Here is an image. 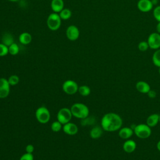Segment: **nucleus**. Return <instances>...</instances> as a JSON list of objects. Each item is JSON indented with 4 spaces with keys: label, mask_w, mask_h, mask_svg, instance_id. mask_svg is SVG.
<instances>
[{
    "label": "nucleus",
    "mask_w": 160,
    "mask_h": 160,
    "mask_svg": "<svg viewBox=\"0 0 160 160\" xmlns=\"http://www.w3.org/2000/svg\"><path fill=\"white\" fill-rule=\"evenodd\" d=\"M147 42L149 48L152 49H158L160 48V34L157 32L151 33L148 38Z\"/></svg>",
    "instance_id": "6e6552de"
},
{
    "label": "nucleus",
    "mask_w": 160,
    "mask_h": 160,
    "mask_svg": "<svg viewBox=\"0 0 160 160\" xmlns=\"http://www.w3.org/2000/svg\"><path fill=\"white\" fill-rule=\"evenodd\" d=\"M19 160H34V156L32 153L26 152L21 156Z\"/></svg>",
    "instance_id": "7c9ffc66"
},
{
    "label": "nucleus",
    "mask_w": 160,
    "mask_h": 160,
    "mask_svg": "<svg viewBox=\"0 0 160 160\" xmlns=\"http://www.w3.org/2000/svg\"><path fill=\"white\" fill-rule=\"evenodd\" d=\"M8 82L10 86H15L17 85L19 82V78L15 74L11 75L8 78Z\"/></svg>",
    "instance_id": "bb28decb"
},
{
    "label": "nucleus",
    "mask_w": 160,
    "mask_h": 160,
    "mask_svg": "<svg viewBox=\"0 0 160 160\" xmlns=\"http://www.w3.org/2000/svg\"><path fill=\"white\" fill-rule=\"evenodd\" d=\"M136 89L137 91L142 94H147L151 89L150 85L146 81H139L136 84Z\"/></svg>",
    "instance_id": "2eb2a0df"
},
{
    "label": "nucleus",
    "mask_w": 160,
    "mask_h": 160,
    "mask_svg": "<svg viewBox=\"0 0 160 160\" xmlns=\"http://www.w3.org/2000/svg\"><path fill=\"white\" fill-rule=\"evenodd\" d=\"M95 122V119L93 117H89V116L86 118L81 119V124L82 126H87V125H92Z\"/></svg>",
    "instance_id": "a878e982"
},
{
    "label": "nucleus",
    "mask_w": 160,
    "mask_h": 160,
    "mask_svg": "<svg viewBox=\"0 0 160 160\" xmlns=\"http://www.w3.org/2000/svg\"><path fill=\"white\" fill-rule=\"evenodd\" d=\"M35 117L39 122L41 124H46L50 120L51 114L47 108L41 106L36 110Z\"/></svg>",
    "instance_id": "39448f33"
},
{
    "label": "nucleus",
    "mask_w": 160,
    "mask_h": 160,
    "mask_svg": "<svg viewBox=\"0 0 160 160\" xmlns=\"http://www.w3.org/2000/svg\"><path fill=\"white\" fill-rule=\"evenodd\" d=\"M159 123H160V114H159Z\"/></svg>",
    "instance_id": "4c0bfd02"
},
{
    "label": "nucleus",
    "mask_w": 160,
    "mask_h": 160,
    "mask_svg": "<svg viewBox=\"0 0 160 160\" xmlns=\"http://www.w3.org/2000/svg\"><path fill=\"white\" fill-rule=\"evenodd\" d=\"M153 16L158 22H160V5L157 6L153 9Z\"/></svg>",
    "instance_id": "c756f323"
},
{
    "label": "nucleus",
    "mask_w": 160,
    "mask_h": 160,
    "mask_svg": "<svg viewBox=\"0 0 160 160\" xmlns=\"http://www.w3.org/2000/svg\"><path fill=\"white\" fill-rule=\"evenodd\" d=\"M80 32L78 28L75 25L69 26L66 31V35L68 39L71 41H76L79 37Z\"/></svg>",
    "instance_id": "9d476101"
},
{
    "label": "nucleus",
    "mask_w": 160,
    "mask_h": 160,
    "mask_svg": "<svg viewBox=\"0 0 160 160\" xmlns=\"http://www.w3.org/2000/svg\"><path fill=\"white\" fill-rule=\"evenodd\" d=\"M156 148L158 149V150L160 152V140L158 141L157 142V144H156Z\"/></svg>",
    "instance_id": "f704fd0d"
},
{
    "label": "nucleus",
    "mask_w": 160,
    "mask_h": 160,
    "mask_svg": "<svg viewBox=\"0 0 160 160\" xmlns=\"http://www.w3.org/2000/svg\"><path fill=\"white\" fill-rule=\"evenodd\" d=\"M122 119L117 113L110 112L105 114L101 118V126L107 132L119 131L122 126Z\"/></svg>",
    "instance_id": "f257e3e1"
},
{
    "label": "nucleus",
    "mask_w": 160,
    "mask_h": 160,
    "mask_svg": "<svg viewBox=\"0 0 160 160\" xmlns=\"http://www.w3.org/2000/svg\"><path fill=\"white\" fill-rule=\"evenodd\" d=\"M32 36L30 33L27 32H24L21 33L19 36V42L24 45L29 44L32 41Z\"/></svg>",
    "instance_id": "6ab92c4d"
},
{
    "label": "nucleus",
    "mask_w": 160,
    "mask_h": 160,
    "mask_svg": "<svg viewBox=\"0 0 160 160\" xmlns=\"http://www.w3.org/2000/svg\"><path fill=\"white\" fill-rule=\"evenodd\" d=\"M137 147L136 142L131 139H127L124 141V142L122 144V149L123 151L128 154L133 152Z\"/></svg>",
    "instance_id": "4468645a"
},
{
    "label": "nucleus",
    "mask_w": 160,
    "mask_h": 160,
    "mask_svg": "<svg viewBox=\"0 0 160 160\" xmlns=\"http://www.w3.org/2000/svg\"><path fill=\"white\" fill-rule=\"evenodd\" d=\"M159 122V114L154 113L150 114L146 119V124L150 128L156 126Z\"/></svg>",
    "instance_id": "f3484780"
},
{
    "label": "nucleus",
    "mask_w": 160,
    "mask_h": 160,
    "mask_svg": "<svg viewBox=\"0 0 160 160\" xmlns=\"http://www.w3.org/2000/svg\"><path fill=\"white\" fill-rule=\"evenodd\" d=\"M70 109L72 116L81 119L86 118L89 114V109L88 107L86 104L81 102L73 104Z\"/></svg>",
    "instance_id": "f03ea898"
},
{
    "label": "nucleus",
    "mask_w": 160,
    "mask_h": 160,
    "mask_svg": "<svg viewBox=\"0 0 160 160\" xmlns=\"http://www.w3.org/2000/svg\"><path fill=\"white\" fill-rule=\"evenodd\" d=\"M10 92V84L8 80L4 78H0V99L7 98Z\"/></svg>",
    "instance_id": "1a4fd4ad"
},
{
    "label": "nucleus",
    "mask_w": 160,
    "mask_h": 160,
    "mask_svg": "<svg viewBox=\"0 0 160 160\" xmlns=\"http://www.w3.org/2000/svg\"><path fill=\"white\" fill-rule=\"evenodd\" d=\"M134 134V130L130 127H122L118 131L119 137L124 140L130 139Z\"/></svg>",
    "instance_id": "f8f14e48"
},
{
    "label": "nucleus",
    "mask_w": 160,
    "mask_h": 160,
    "mask_svg": "<svg viewBox=\"0 0 160 160\" xmlns=\"http://www.w3.org/2000/svg\"><path fill=\"white\" fill-rule=\"evenodd\" d=\"M158 72H159V74H160V67L159 68V70H158Z\"/></svg>",
    "instance_id": "e433bc0d"
},
{
    "label": "nucleus",
    "mask_w": 160,
    "mask_h": 160,
    "mask_svg": "<svg viewBox=\"0 0 160 160\" xmlns=\"http://www.w3.org/2000/svg\"><path fill=\"white\" fill-rule=\"evenodd\" d=\"M62 128V124L58 120L54 121L51 125V130L55 132L60 131Z\"/></svg>",
    "instance_id": "393cba45"
},
{
    "label": "nucleus",
    "mask_w": 160,
    "mask_h": 160,
    "mask_svg": "<svg viewBox=\"0 0 160 160\" xmlns=\"http://www.w3.org/2000/svg\"><path fill=\"white\" fill-rule=\"evenodd\" d=\"M14 42V38L9 32H5L2 36V43L9 47Z\"/></svg>",
    "instance_id": "aec40b11"
},
{
    "label": "nucleus",
    "mask_w": 160,
    "mask_h": 160,
    "mask_svg": "<svg viewBox=\"0 0 160 160\" xmlns=\"http://www.w3.org/2000/svg\"><path fill=\"white\" fill-rule=\"evenodd\" d=\"M8 1H11V2H17V1H18L19 0H8Z\"/></svg>",
    "instance_id": "c9c22d12"
},
{
    "label": "nucleus",
    "mask_w": 160,
    "mask_h": 160,
    "mask_svg": "<svg viewBox=\"0 0 160 160\" xmlns=\"http://www.w3.org/2000/svg\"><path fill=\"white\" fill-rule=\"evenodd\" d=\"M152 61L154 66L158 68L160 67V48L154 52L152 56Z\"/></svg>",
    "instance_id": "412c9836"
},
{
    "label": "nucleus",
    "mask_w": 160,
    "mask_h": 160,
    "mask_svg": "<svg viewBox=\"0 0 160 160\" xmlns=\"http://www.w3.org/2000/svg\"><path fill=\"white\" fill-rule=\"evenodd\" d=\"M156 31L157 32L160 34V22H158V23L156 25Z\"/></svg>",
    "instance_id": "72a5a7b5"
},
{
    "label": "nucleus",
    "mask_w": 160,
    "mask_h": 160,
    "mask_svg": "<svg viewBox=\"0 0 160 160\" xmlns=\"http://www.w3.org/2000/svg\"><path fill=\"white\" fill-rule=\"evenodd\" d=\"M138 48L140 51L144 52V51H146L149 48V47L147 41H142L138 43Z\"/></svg>",
    "instance_id": "cd10ccee"
},
{
    "label": "nucleus",
    "mask_w": 160,
    "mask_h": 160,
    "mask_svg": "<svg viewBox=\"0 0 160 160\" xmlns=\"http://www.w3.org/2000/svg\"><path fill=\"white\" fill-rule=\"evenodd\" d=\"M134 134L139 139H148L151 135V128L146 124L141 123L134 126L133 128Z\"/></svg>",
    "instance_id": "7ed1b4c3"
},
{
    "label": "nucleus",
    "mask_w": 160,
    "mask_h": 160,
    "mask_svg": "<svg viewBox=\"0 0 160 160\" xmlns=\"http://www.w3.org/2000/svg\"><path fill=\"white\" fill-rule=\"evenodd\" d=\"M103 129L102 128L101 126H96L94 127H93L89 132V135L90 137L92 139H99V138L101 137V136L102 135L103 133Z\"/></svg>",
    "instance_id": "a211bd4d"
},
{
    "label": "nucleus",
    "mask_w": 160,
    "mask_h": 160,
    "mask_svg": "<svg viewBox=\"0 0 160 160\" xmlns=\"http://www.w3.org/2000/svg\"><path fill=\"white\" fill-rule=\"evenodd\" d=\"M148 96L151 99H154L156 97V92L154 90L150 89V91L147 93Z\"/></svg>",
    "instance_id": "473e14b6"
},
{
    "label": "nucleus",
    "mask_w": 160,
    "mask_h": 160,
    "mask_svg": "<svg viewBox=\"0 0 160 160\" xmlns=\"http://www.w3.org/2000/svg\"><path fill=\"white\" fill-rule=\"evenodd\" d=\"M8 50H9V53L11 55L15 56V55H16L19 53V48L18 45L16 43L13 42L12 44H11L8 47Z\"/></svg>",
    "instance_id": "b1692460"
},
{
    "label": "nucleus",
    "mask_w": 160,
    "mask_h": 160,
    "mask_svg": "<svg viewBox=\"0 0 160 160\" xmlns=\"http://www.w3.org/2000/svg\"><path fill=\"white\" fill-rule=\"evenodd\" d=\"M72 116V115L70 109L67 108H62L59 109L57 114V120L63 125L70 122Z\"/></svg>",
    "instance_id": "0eeeda50"
},
{
    "label": "nucleus",
    "mask_w": 160,
    "mask_h": 160,
    "mask_svg": "<svg viewBox=\"0 0 160 160\" xmlns=\"http://www.w3.org/2000/svg\"><path fill=\"white\" fill-rule=\"evenodd\" d=\"M62 88L66 94L72 95L78 91L79 86L78 83L73 80H66L63 82Z\"/></svg>",
    "instance_id": "423d86ee"
},
{
    "label": "nucleus",
    "mask_w": 160,
    "mask_h": 160,
    "mask_svg": "<svg viewBox=\"0 0 160 160\" xmlns=\"http://www.w3.org/2000/svg\"><path fill=\"white\" fill-rule=\"evenodd\" d=\"M51 8L54 12L59 13L64 9L63 0H52L51 2Z\"/></svg>",
    "instance_id": "dca6fc26"
},
{
    "label": "nucleus",
    "mask_w": 160,
    "mask_h": 160,
    "mask_svg": "<svg viewBox=\"0 0 160 160\" xmlns=\"http://www.w3.org/2000/svg\"><path fill=\"white\" fill-rule=\"evenodd\" d=\"M9 53L8 47L2 42L0 43V57H3L6 56Z\"/></svg>",
    "instance_id": "c85d7f7f"
},
{
    "label": "nucleus",
    "mask_w": 160,
    "mask_h": 160,
    "mask_svg": "<svg viewBox=\"0 0 160 160\" xmlns=\"http://www.w3.org/2000/svg\"><path fill=\"white\" fill-rule=\"evenodd\" d=\"M78 92L82 96H88L91 93V89L88 86L82 85L79 86Z\"/></svg>",
    "instance_id": "4be33fe9"
},
{
    "label": "nucleus",
    "mask_w": 160,
    "mask_h": 160,
    "mask_svg": "<svg viewBox=\"0 0 160 160\" xmlns=\"http://www.w3.org/2000/svg\"><path fill=\"white\" fill-rule=\"evenodd\" d=\"M62 130L65 134L70 136H72L78 133V128L76 124L69 122L68 123L63 124Z\"/></svg>",
    "instance_id": "ddd939ff"
},
{
    "label": "nucleus",
    "mask_w": 160,
    "mask_h": 160,
    "mask_svg": "<svg viewBox=\"0 0 160 160\" xmlns=\"http://www.w3.org/2000/svg\"><path fill=\"white\" fill-rule=\"evenodd\" d=\"M25 150H26V152H28V153H32L34 150V147L32 144H28L26 148H25Z\"/></svg>",
    "instance_id": "2f4dec72"
},
{
    "label": "nucleus",
    "mask_w": 160,
    "mask_h": 160,
    "mask_svg": "<svg viewBox=\"0 0 160 160\" xmlns=\"http://www.w3.org/2000/svg\"><path fill=\"white\" fill-rule=\"evenodd\" d=\"M153 4L151 0H139L137 3L138 9L142 12H148L152 9Z\"/></svg>",
    "instance_id": "9b49d317"
},
{
    "label": "nucleus",
    "mask_w": 160,
    "mask_h": 160,
    "mask_svg": "<svg viewBox=\"0 0 160 160\" xmlns=\"http://www.w3.org/2000/svg\"><path fill=\"white\" fill-rule=\"evenodd\" d=\"M47 26L51 31H57L61 26V18L58 13H51L47 18Z\"/></svg>",
    "instance_id": "20e7f679"
},
{
    "label": "nucleus",
    "mask_w": 160,
    "mask_h": 160,
    "mask_svg": "<svg viewBox=\"0 0 160 160\" xmlns=\"http://www.w3.org/2000/svg\"><path fill=\"white\" fill-rule=\"evenodd\" d=\"M59 16L61 18V19L63 20H67L69 19L72 16V12L69 9L64 8L60 12H59Z\"/></svg>",
    "instance_id": "5701e85b"
}]
</instances>
